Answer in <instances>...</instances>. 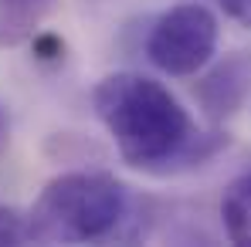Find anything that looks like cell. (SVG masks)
<instances>
[{"label": "cell", "mask_w": 251, "mask_h": 247, "mask_svg": "<svg viewBox=\"0 0 251 247\" xmlns=\"http://www.w3.org/2000/svg\"><path fill=\"white\" fill-rule=\"evenodd\" d=\"M146 58L173 78H190L207 68L217 51V17L204 3H176L146 24Z\"/></svg>", "instance_id": "3"}, {"label": "cell", "mask_w": 251, "mask_h": 247, "mask_svg": "<svg viewBox=\"0 0 251 247\" xmlns=\"http://www.w3.org/2000/svg\"><path fill=\"white\" fill-rule=\"evenodd\" d=\"M7 142H10V115H7V105L0 102V153L7 149Z\"/></svg>", "instance_id": "10"}, {"label": "cell", "mask_w": 251, "mask_h": 247, "mask_svg": "<svg viewBox=\"0 0 251 247\" xmlns=\"http://www.w3.org/2000/svg\"><path fill=\"white\" fill-rule=\"evenodd\" d=\"M31 51H34V58H38L41 65H58V61H65V41H61L58 34H51V31H34V34H31Z\"/></svg>", "instance_id": "8"}, {"label": "cell", "mask_w": 251, "mask_h": 247, "mask_svg": "<svg viewBox=\"0 0 251 247\" xmlns=\"http://www.w3.org/2000/svg\"><path fill=\"white\" fill-rule=\"evenodd\" d=\"M58 0H0V47H17L31 41L41 21Z\"/></svg>", "instance_id": "5"}, {"label": "cell", "mask_w": 251, "mask_h": 247, "mask_svg": "<svg viewBox=\"0 0 251 247\" xmlns=\"http://www.w3.org/2000/svg\"><path fill=\"white\" fill-rule=\"evenodd\" d=\"M251 91V51H231L224 54L207 75L194 85V95L210 122H227L238 115V109L248 102Z\"/></svg>", "instance_id": "4"}, {"label": "cell", "mask_w": 251, "mask_h": 247, "mask_svg": "<svg viewBox=\"0 0 251 247\" xmlns=\"http://www.w3.org/2000/svg\"><path fill=\"white\" fill-rule=\"evenodd\" d=\"M132 203L123 180L102 169H68L41 190L27 213V244L116 241Z\"/></svg>", "instance_id": "2"}, {"label": "cell", "mask_w": 251, "mask_h": 247, "mask_svg": "<svg viewBox=\"0 0 251 247\" xmlns=\"http://www.w3.org/2000/svg\"><path fill=\"white\" fill-rule=\"evenodd\" d=\"M217 3H221V10H224L234 24H241V27L251 31V0H217Z\"/></svg>", "instance_id": "9"}, {"label": "cell", "mask_w": 251, "mask_h": 247, "mask_svg": "<svg viewBox=\"0 0 251 247\" xmlns=\"http://www.w3.org/2000/svg\"><path fill=\"white\" fill-rule=\"evenodd\" d=\"M17 244H27V213L10 203H0V247Z\"/></svg>", "instance_id": "7"}, {"label": "cell", "mask_w": 251, "mask_h": 247, "mask_svg": "<svg viewBox=\"0 0 251 247\" xmlns=\"http://www.w3.org/2000/svg\"><path fill=\"white\" fill-rule=\"evenodd\" d=\"M221 224L231 244L251 247V169H245L221 197Z\"/></svg>", "instance_id": "6"}, {"label": "cell", "mask_w": 251, "mask_h": 247, "mask_svg": "<svg viewBox=\"0 0 251 247\" xmlns=\"http://www.w3.org/2000/svg\"><path fill=\"white\" fill-rule=\"evenodd\" d=\"M92 105L123 163L153 176L201 169L231 142L221 129L201 132L167 85L136 71L105 75L92 91Z\"/></svg>", "instance_id": "1"}]
</instances>
